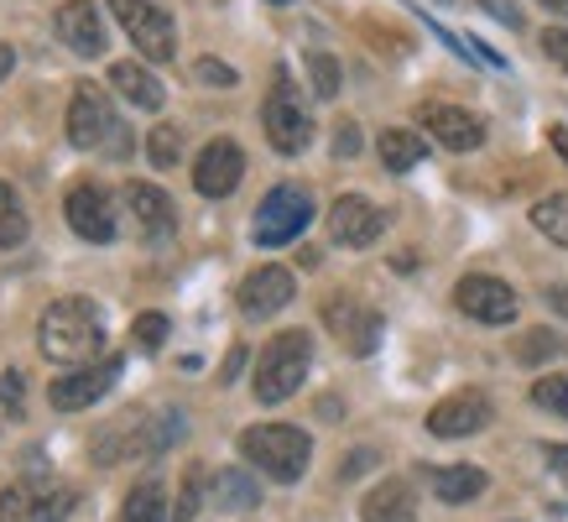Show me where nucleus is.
<instances>
[{
    "mask_svg": "<svg viewBox=\"0 0 568 522\" xmlns=\"http://www.w3.org/2000/svg\"><path fill=\"white\" fill-rule=\"evenodd\" d=\"M37 350L52 365H94L104 350V319L100 303L89 298H58L37 319Z\"/></svg>",
    "mask_w": 568,
    "mask_h": 522,
    "instance_id": "1",
    "label": "nucleus"
},
{
    "mask_svg": "<svg viewBox=\"0 0 568 522\" xmlns=\"http://www.w3.org/2000/svg\"><path fill=\"white\" fill-rule=\"evenodd\" d=\"M241 454L256 470H266L272 481L293 486L313 460V439L303 434L297 423H256V429H245L241 434Z\"/></svg>",
    "mask_w": 568,
    "mask_h": 522,
    "instance_id": "2",
    "label": "nucleus"
},
{
    "mask_svg": "<svg viewBox=\"0 0 568 522\" xmlns=\"http://www.w3.org/2000/svg\"><path fill=\"white\" fill-rule=\"evenodd\" d=\"M308 365H313V340L303 330H282L256 361V382H251L256 402H287L303 387Z\"/></svg>",
    "mask_w": 568,
    "mask_h": 522,
    "instance_id": "3",
    "label": "nucleus"
},
{
    "mask_svg": "<svg viewBox=\"0 0 568 522\" xmlns=\"http://www.w3.org/2000/svg\"><path fill=\"white\" fill-rule=\"evenodd\" d=\"M69 141L73 147H89V152L104 157H131V141H125V126L115 121V104L110 94L94 84H79L69 100Z\"/></svg>",
    "mask_w": 568,
    "mask_h": 522,
    "instance_id": "4",
    "label": "nucleus"
},
{
    "mask_svg": "<svg viewBox=\"0 0 568 522\" xmlns=\"http://www.w3.org/2000/svg\"><path fill=\"white\" fill-rule=\"evenodd\" d=\"M79 506V491L52 475H21L0 491V522H63Z\"/></svg>",
    "mask_w": 568,
    "mask_h": 522,
    "instance_id": "5",
    "label": "nucleus"
},
{
    "mask_svg": "<svg viewBox=\"0 0 568 522\" xmlns=\"http://www.w3.org/2000/svg\"><path fill=\"white\" fill-rule=\"evenodd\" d=\"M308 220H313V193L297 189V183H276V189L256 204L251 241L256 245H287L308 230Z\"/></svg>",
    "mask_w": 568,
    "mask_h": 522,
    "instance_id": "6",
    "label": "nucleus"
},
{
    "mask_svg": "<svg viewBox=\"0 0 568 522\" xmlns=\"http://www.w3.org/2000/svg\"><path fill=\"white\" fill-rule=\"evenodd\" d=\"M261 126H266V141H272L282 157L308 152L313 116H308V104L293 94V79H287V73H276L272 94H266V104H261Z\"/></svg>",
    "mask_w": 568,
    "mask_h": 522,
    "instance_id": "7",
    "label": "nucleus"
},
{
    "mask_svg": "<svg viewBox=\"0 0 568 522\" xmlns=\"http://www.w3.org/2000/svg\"><path fill=\"white\" fill-rule=\"evenodd\" d=\"M115 21L125 27V37L136 42L152 63H168L178 52V27H173V11L162 0H110Z\"/></svg>",
    "mask_w": 568,
    "mask_h": 522,
    "instance_id": "8",
    "label": "nucleus"
},
{
    "mask_svg": "<svg viewBox=\"0 0 568 522\" xmlns=\"http://www.w3.org/2000/svg\"><path fill=\"white\" fill-rule=\"evenodd\" d=\"M324 324L334 330V340L349 350V355H371L381 345V313L361 298H328L324 303Z\"/></svg>",
    "mask_w": 568,
    "mask_h": 522,
    "instance_id": "9",
    "label": "nucleus"
},
{
    "mask_svg": "<svg viewBox=\"0 0 568 522\" xmlns=\"http://www.w3.org/2000/svg\"><path fill=\"white\" fill-rule=\"evenodd\" d=\"M241 178H245V152L230 137L209 141L204 152H199V162H193V189L204 193V199H230V193L241 189Z\"/></svg>",
    "mask_w": 568,
    "mask_h": 522,
    "instance_id": "10",
    "label": "nucleus"
},
{
    "mask_svg": "<svg viewBox=\"0 0 568 522\" xmlns=\"http://www.w3.org/2000/svg\"><path fill=\"white\" fill-rule=\"evenodd\" d=\"M63 214H69V225L79 241H115V204H110V193L100 189V183H73L69 189V204H63Z\"/></svg>",
    "mask_w": 568,
    "mask_h": 522,
    "instance_id": "11",
    "label": "nucleus"
},
{
    "mask_svg": "<svg viewBox=\"0 0 568 522\" xmlns=\"http://www.w3.org/2000/svg\"><path fill=\"white\" fill-rule=\"evenodd\" d=\"M417 121H423V131H428L438 147H448V152H475L485 141V121L475 116V110H459V104H417Z\"/></svg>",
    "mask_w": 568,
    "mask_h": 522,
    "instance_id": "12",
    "label": "nucleus"
},
{
    "mask_svg": "<svg viewBox=\"0 0 568 522\" xmlns=\"http://www.w3.org/2000/svg\"><path fill=\"white\" fill-rule=\"evenodd\" d=\"M454 303H459V313L480 319V324H511V319H517V293H511L500 278H485V272L459 278Z\"/></svg>",
    "mask_w": 568,
    "mask_h": 522,
    "instance_id": "13",
    "label": "nucleus"
},
{
    "mask_svg": "<svg viewBox=\"0 0 568 522\" xmlns=\"http://www.w3.org/2000/svg\"><path fill=\"white\" fill-rule=\"evenodd\" d=\"M490 418H496V408H490V398L485 392H454V398H444L438 408L428 413V434L438 439H465V434H480V429H490Z\"/></svg>",
    "mask_w": 568,
    "mask_h": 522,
    "instance_id": "14",
    "label": "nucleus"
},
{
    "mask_svg": "<svg viewBox=\"0 0 568 522\" xmlns=\"http://www.w3.org/2000/svg\"><path fill=\"white\" fill-rule=\"evenodd\" d=\"M381 230H386V214L371 199H361V193H339L334 209H328V235L339 245H349V251L381 241Z\"/></svg>",
    "mask_w": 568,
    "mask_h": 522,
    "instance_id": "15",
    "label": "nucleus"
},
{
    "mask_svg": "<svg viewBox=\"0 0 568 522\" xmlns=\"http://www.w3.org/2000/svg\"><path fill=\"white\" fill-rule=\"evenodd\" d=\"M115 377H121V361L110 355V361H94V365H79V371H69V377H58L52 382V408L58 413H79V408H89V402H100L110 387H115Z\"/></svg>",
    "mask_w": 568,
    "mask_h": 522,
    "instance_id": "16",
    "label": "nucleus"
},
{
    "mask_svg": "<svg viewBox=\"0 0 568 522\" xmlns=\"http://www.w3.org/2000/svg\"><path fill=\"white\" fill-rule=\"evenodd\" d=\"M125 214L141 241H168L178 230V204L156 183H125Z\"/></svg>",
    "mask_w": 568,
    "mask_h": 522,
    "instance_id": "17",
    "label": "nucleus"
},
{
    "mask_svg": "<svg viewBox=\"0 0 568 522\" xmlns=\"http://www.w3.org/2000/svg\"><path fill=\"white\" fill-rule=\"evenodd\" d=\"M293 293H297V282L287 267H256V272L241 282V309H245V319H266V313L287 309Z\"/></svg>",
    "mask_w": 568,
    "mask_h": 522,
    "instance_id": "18",
    "label": "nucleus"
},
{
    "mask_svg": "<svg viewBox=\"0 0 568 522\" xmlns=\"http://www.w3.org/2000/svg\"><path fill=\"white\" fill-rule=\"evenodd\" d=\"M58 37H63L79 58H100L104 52L100 6H94V0H69V6H58Z\"/></svg>",
    "mask_w": 568,
    "mask_h": 522,
    "instance_id": "19",
    "label": "nucleus"
},
{
    "mask_svg": "<svg viewBox=\"0 0 568 522\" xmlns=\"http://www.w3.org/2000/svg\"><path fill=\"white\" fill-rule=\"evenodd\" d=\"M110 84H115V94H121V100L136 104V110H162V100H168L162 79H156L146 63H136V58L115 63V69H110Z\"/></svg>",
    "mask_w": 568,
    "mask_h": 522,
    "instance_id": "20",
    "label": "nucleus"
},
{
    "mask_svg": "<svg viewBox=\"0 0 568 522\" xmlns=\"http://www.w3.org/2000/svg\"><path fill=\"white\" fill-rule=\"evenodd\" d=\"M365 522H413L417 518V496L407 481H381L371 496L361 502Z\"/></svg>",
    "mask_w": 568,
    "mask_h": 522,
    "instance_id": "21",
    "label": "nucleus"
},
{
    "mask_svg": "<svg viewBox=\"0 0 568 522\" xmlns=\"http://www.w3.org/2000/svg\"><path fill=\"white\" fill-rule=\"evenodd\" d=\"M428 481H433V496H438V502L459 506V502H475L485 491V470L480 465H438Z\"/></svg>",
    "mask_w": 568,
    "mask_h": 522,
    "instance_id": "22",
    "label": "nucleus"
},
{
    "mask_svg": "<svg viewBox=\"0 0 568 522\" xmlns=\"http://www.w3.org/2000/svg\"><path fill=\"white\" fill-rule=\"evenodd\" d=\"M428 157V141L413 137V131H402V126H392V131H381V162L392 168V173H413L417 162Z\"/></svg>",
    "mask_w": 568,
    "mask_h": 522,
    "instance_id": "23",
    "label": "nucleus"
},
{
    "mask_svg": "<svg viewBox=\"0 0 568 522\" xmlns=\"http://www.w3.org/2000/svg\"><path fill=\"white\" fill-rule=\"evenodd\" d=\"M168 496H162V481H136L125 491V506H121V522H168Z\"/></svg>",
    "mask_w": 568,
    "mask_h": 522,
    "instance_id": "24",
    "label": "nucleus"
},
{
    "mask_svg": "<svg viewBox=\"0 0 568 522\" xmlns=\"http://www.w3.org/2000/svg\"><path fill=\"white\" fill-rule=\"evenodd\" d=\"M214 502H220L224 512H251V506L261 502L256 475H245V470H220V475H214Z\"/></svg>",
    "mask_w": 568,
    "mask_h": 522,
    "instance_id": "25",
    "label": "nucleus"
},
{
    "mask_svg": "<svg viewBox=\"0 0 568 522\" xmlns=\"http://www.w3.org/2000/svg\"><path fill=\"white\" fill-rule=\"evenodd\" d=\"M532 225L548 235V241L568 245V193H548L532 204Z\"/></svg>",
    "mask_w": 568,
    "mask_h": 522,
    "instance_id": "26",
    "label": "nucleus"
},
{
    "mask_svg": "<svg viewBox=\"0 0 568 522\" xmlns=\"http://www.w3.org/2000/svg\"><path fill=\"white\" fill-rule=\"evenodd\" d=\"M27 209H21V199H17V189L11 183H0V245L11 251V245H21L27 241Z\"/></svg>",
    "mask_w": 568,
    "mask_h": 522,
    "instance_id": "27",
    "label": "nucleus"
},
{
    "mask_svg": "<svg viewBox=\"0 0 568 522\" xmlns=\"http://www.w3.org/2000/svg\"><path fill=\"white\" fill-rule=\"evenodd\" d=\"M308 79H313V94L318 100H334L339 94V63H334V52H308Z\"/></svg>",
    "mask_w": 568,
    "mask_h": 522,
    "instance_id": "28",
    "label": "nucleus"
},
{
    "mask_svg": "<svg viewBox=\"0 0 568 522\" xmlns=\"http://www.w3.org/2000/svg\"><path fill=\"white\" fill-rule=\"evenodd\" d=\"M146 157H152V168H173L178 157H183V131L178 126H156L152 137H146Z\"/></svg>",
    "mask_w": 568,
    "mask_h": 522,
    "instance_id": "29",
    "label": "nucleus"
},
{
    "mask_svg": "<svg viewBox=\"0 0 568 522\" xmlns=\"http://www.w3.org/2000/svg\"><path fill=\"white\" fill-rule=\"evenodd\" d=\"M199 502H204V465H189L183 491H178V502H173V522H193L199 518Z\"/></svg>",
    "mask_w": 568,
    "mask_h": 522,
    "instance_id": "30",
    "label": "nucleus"
},
{
    "mask_svg": "<svg viewBox=\"0 0 568 522\" xmlns=\"http://www.w3.org/2000/svg\"><path fill=\"white\" fill-rule=\"evenodd\" d=\"M532 402L558 418H568V377H542V382L532 387Z\"/></svg>",
    "mask_w": 568,
    "mask_h": 522,
    "instance_id": "31",
    "label": "nucleus"
},
{
    "mask_svg": "<svg viewBox=\"0 0 568 522\" xmlns=\"http://www.w3.org/2000/svg\"><path fill=\"white\" fill-rule=\"evenodd\" d=\"M564 350V340L558 334H548V330H532L527 340H521V350H517V361H552Z\"/></svg>",
    "mask_w": 568,
    "mask_h": 522,
    "instance_id": "32",
    "label": "nucleus"
},
{
    "mask_svg": "<svg viewBox=\"0 0 568 522\" xmlns=\"http://www.w3.org/2000/svg\"><path fill=\"white\" fill-rule=\"evenodd\" d=\"M131 340H136L141 350H156L168 340V319H162V313H141L136 324H131Z\"/></svg>",
    "mask_w": 568,
    "mask_h": 522,
    "instance_id": "33",
    "label": "nucleus"
},
{
    "mask_svg": "<svg viewBox=\"0 0 568 522\" xmlns=\"http://www.w3.org/2000/svg\"><path fill=\"white\" fill-rule=\"evenodd\" d=\"M0 402H6V413L11 418L27 413V398H21V371H0Z\"/></svg>",
    "mask_w": 568,
    "mask_h": 522,
    "instance_id": "34",
    "label": "nucleus"
},
{
    "mask_svg": "<svg viewBox=\"0 0 568 522\" xmlns=\"http://www.w3.org/2000/svg\"><path fill=\"white\" fill-rule=\"evenodd\" d=\"M542 52H548L558 69H568V32L564 27H548V32H542Z\"/></svg>",
    "mask_w": 568,
    "mask_h": 522,
    "instance_id": "35",
    "label": "nucleus"
},
{
    "mask_svg": "<svg viewBox=\"0 0 568 522\" xmlns=\"http://www.w3.org/2000/svg\"><path fill=\"white\" fill-rule=\"evenodd\" d=\"M355 152H361V126L345 121L334 131V157H355Z\"/></svg>",
    "mask_w": 568,
    "mask_h": 522,
    "instance_id": "36",
    "label": "nucleus"
},
{
    "mask_svg": "<svg viewBox=\"0 0 568 522\" xmlns=\"http://www.w3.org/2000/svg\"><path fill=\"white\" fill-rule=\"evenodd\" d=\"M365 465H376V450H355V454H345L339 475H345V481H355V475H365Z\"/></svg>",
    "mask_w": 568,
    "mask_h": 522,
    "instance_id": "37",
    "label": "nucleus"
},
{
    "mask_svg": "<svg viewBox=\"0 0 568 522\" xmlns=\"http://www.w3.org/2000/svg\"><path fill=\"white\" fill-rule=\"evenodd\" d=\"M199 79H204V84H235V69H224V63L204 58V63H199Z\"/></svg>",
    "mask_w": 568,
    "mask_h": 522,
    "instance_id": "38",
    "label": "nucleus"
},
{
    "mask_svg": "<svg viewBox=\"0 0 568 522\" xmlns=\"http://www.w3.org/2000/svg\"><path fill=\"white\" fill-rule=\"evenodd\" d=\"M548 465L558 470V481L568 486V444H552V450H548Z\"/></svg>",
    "mask_w": 568,
    "mask_h": 522,
    "instance_id": "39",
    "label": "nucleus"
},
{
    "mask_svg": "<svg viewBox=\"0 0 568 522\" xmlns=\"http://www.w3.org/2000/svg\"><path fill=\"white\" fill-rule=\"evenodd\" d=\"M552 309L568 319V282H564V288H552Z\"/></svg>",
    "mask_w": 568,
    "mask_h": 522,
    "instance_id": "40",
    "label": "nucleus"
},
{
    "mask_svg": "<svg viewBox=\"0 0 568 522\" xmlns=\"http://www.w3.org/2000/svg\"><path fill=\"white\" fill-rule=\"evenodd\" d=\"M11 69H17V52H11V48H0V79H6Z\"/></svg>",
    "mask_w": 568,
    "mask_h": 522,
    "instance_id": "41",
    "label": "nucleus"
},
{
    "mask_svg": "<svg viewBox=\"0 0 568 522\" xmlns=\"http://www.w3.org/2000/svg\"><path fill=\"white\" fill-rule=\"evenodd\" d=\"M552 147H558V152L568 157V131H564V126H552Z\"/></svg>",
    "mask_w": 568,
    "mask_h": 522,
    "instance_id": "42",
    "label": "nucleus"
},
{
    "mask_svg": "<svg viewBox=\"0 0 568 522\" xmlns=\"http://www.w3.org/2000/svg\"><path fill=\"white\" fill-rule=\"evenodd\" d=\"M537 6H548V11H558V17H568V0H537Z\"/></svg>",
    "mask_w": 568,
    "mask_h": 522,
    "instance_id": "43",
    "label": "nucleus"
},
{
    "mask_svg": "<svg viewBox=\"0 0 568 522\" xmlns=\"http://www.w3.org/2000/svg\"><path fill=\"white\" fill-rule=\"evenodd\" d=\"M276 6H287V0H276Z\"/></svg>",
    "mask_w": 568,
    "mask_h": 522,
    "instance_id": "44",
    "label": "nucleus"
}]
</instances>
